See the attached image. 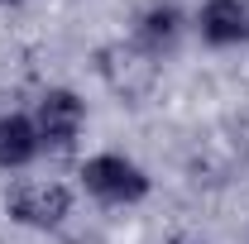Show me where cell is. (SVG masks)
<instances>
[{
  "instance_id": "obj_1",
  "label": "cell",
  "mask_w": 249,
  "mask_h": 244,
  "mask_svg": "<svg viewBox=\"0 0 249 244\" xmlns=\"http://www.w3.org/2000/svg\"><path fill=\"white\" fill-rule=\"evenodd\" d=\"M96 72L120 101H144L158 87V53H149L139 38H115L96 53Z\"/></svg>"
},
{
  "instance_id": "obj_2",
  "label": "cell",
  "mask_w": 249,
  "mask_h": 244,
  "mask_svg": "<svg viewBox=\"0 0 249 244\" xmlns=\"http://www.w3.org/2000/svg\"><path fill=\"white\" fill-rule=\"evenodd\" d=\"M82 187L106 206H134L149 196V177L139 163H129L124 153H96L82 163Z\"/></svg>"
},
{
  "instance_id": "obj_3",
  "label": "cell",
  "mask_w": 249,
  "mask_h": 244,
  "mask_svg": "<svg viewBox=\"0 0 249 244\" xmlns=\"http://www.w3.org/2000/svg\"><path fill=\"white\" fill-rule=\"evenodd\" d=\"M10 215L29 230H58L62 220L72 215V192L53 177H19L5 196Z\"/></svg>"
},
{
  "instance_id": "obj_4",
  "label": "cell",
  "mask_w": 249,
  "mask_h": 244,
  "mask_svg": "<svg viewBox=\"0 0 249 244\" xmlns=\"http://www.w3.org/2000/svg\"><path fill=\"white\" fill-rule=\"evenodd\" d=\"M29 120H34V129H38V144H48V149H72L77 134H82V124H87V105H82L77 91L53 87V91L38 96V105H34Z\"/></svg>"
},
{
  "instance_id": "obj_5",
  "label": "cell",
  "mask_w": 249,
  "mask_h": 244,
  "mask_svg": "<svg viewBox=\"0 0 249 244\" xmlns=\"http://www.w3.org/2000/svg\"><path fill=\"white\" fill-rule=\"evenodd\" d=\"M196 29L211 48H230L249 38V0H206L196 15Z\"/></svg>"
},
{
  "instance_id": "obj_6",
  "label": "cell",
  "mask_w": 249,
  "mask_h": 244,
  "mask_svg": "<svg viewBox=\"0 0 249 244\" xmlns=\"http://www.w3.org/2000/svg\"><path fill=\"white\" fill-rule=\"evenodd\" d=\"M38 129L29 115H0V168H29L38 158Z\"/></svg>"
},
{
  "instance_id": "obj_7",
  "label": "cell",
  "mask_w": 249,
  "mask_h": 244,
  "mask_svg": "<svg viewBox=\"0 0 249 244\" xmlns=\"http://www.w3.org/2000/svg\"><path fill=\"white\" fill-rule=\"evenodd\" d=\"M178 29H182V19H178V10H173V5H149V10H144V19H139V34H134V38H139L149 53L163 58V53L178 43Z\"/></svg>"
},
{
  "instance_id": "obj_8",
  "label": "cell",
  "mask_w": 249,
  "mask_h": 244,
  "mask_svg": "<svg viewBox=\"0 0 249 244\" xmlns=\"http://www.w3.org/2000/svg\"><path fill=\"white\" fill-rule=\"evenodd\" d=\"M173 244H201V240H173Z\"/></svg>"
}]
</instances>
